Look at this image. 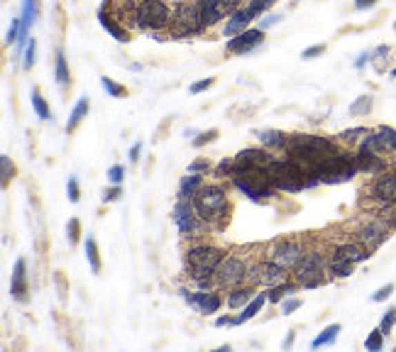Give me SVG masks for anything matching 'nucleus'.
<instances>
[{
	"label": "nucleus",
	"mask_w": 396,
	"mask_h": 352,
	"mask_svg": "<svg viewBox=\"0 0 396 352\" xmlns=\"http://www.w3.org/2000/svg\"><path fill=\"white\" fill-rule=\"evenodd\" d=\"M193 206L201 220L215 230H223L225 223L230 220V201L223 184H204L193 196Z\"/></svg>",
	"instance_id": "1"
},
{
	"label": "nucleus",
	"mask_w": 396,
	"mask_h": 352,
	"mask_svg": "<svg viewBox=\"0 0 396 352\" xmlns=\"http://www.w3.org/2000/svg\"><path fill=\"white\" fill-rule=\"evenodd\" d=\"M264 171H267L269 182H272V186L277 191L299 193L306 188V174L308 171L296 159H291V157H286V159H272L264 166Z\"/></svg>",
	"instance_id": "2"
},
{
	"label": "nucleus",
	"mask_w": 396,
	"mask_h": 352,
	"mask_svg": "<svg viewBox=\"0 0 396 352\" xmlns=\"http://www.w3.org/2000/svg\"><path fill=\"white\" fill-rule=\"evenodd\" d=\"M225 252L220 247L213 245H196L191 250H186L184 255V267H186V274L196 282V279L204 277H215V269L223 262Z\"/></svg>",
	"instance_id": "3"
},
{
	"label": "nucleus",
	"mask_w": 396,
	"mask_h": 352,
	"mask_svg": "<svg viewBox=\"0 0 396 352\" xmlns=\"http://www.w3.org/2000/svg\"><path fill=\"white\" fill-rule=\"evenodd\" d=\"M328 257L318 250H310L301 257V262L291 269V277L301 289H316L328 282Z\"/></svg>",
	"instance_id": "4"
},
{
	"label": "nucleus",
	"mask_w": 396,
	"mask_h": 352,
	"mask_svg": "<svg viewBox=\"0 0 396 352\" xmlns=\"http://www.w3.org/2000/svg\"><path fill=\"white\" fill-rule=\"evenodd\" d=\"M204 20H201V10H198L196 0H179L174 6V20H172V37L184 39L198 35L204 30Z\"/></svg>",
	"instance_id": "5"
},
{
	"label": "nucleus",
	"mask_w": 396,
	"mask_h": 352,
	"mask_svg": "<svg viewBox=\"0 0 396 352\" xmlns=\"http://www.w3.org/2000/svg\"><path fill=\"white\" fill-rule=\"evenodd\" d=\"M137 17L142 30H152L159 32L164 27H172L174 8H169L164 0H142L137 6Z\"/></svg>",
	"instance_id": "6"
},
{
	"label": "nucleus",
	"mask_w": 396,
	"mask_h": 352,
	"mask_svg": "<svg viewBox=\"0 0 396 352\" xmlns=\"http://www.w3.org/2000/svg\"><path fill=\"white\" fill-rule=\"evenodd\" d=\"M174 223H177L179 233L184 237H201L206 233V228H210L208 223L201 220V215L196 213V206L188 198H177L174 206Z\"/></svg>",
	"instance_id": "7"
},
{
	"label": "nucleus",
	"mask_w": 396,
	"mask_h": 352,
	"mask_svg": "<svg viewBox=\"0 0 396 352\" xmlns=\"http://www.w3.org/2000/svg\"><path fill=\"white\" fill-rule=\"evenodd\" d=\"M289 269H284L281 264H277L274 260H262V262H255L250 264V272H247V284L250 286H277L281 282H289Z\"/></svg>",
	"instance_id": "8"
},
{
	"label": "nucleus",
	"mask_w": 396,
	"mask_h": 352,
	"mask_svg": "<svg viewBox=\"0 0 396 352\" xmlns=\"http://www.w3.org/2000/svg\"><path fill=\"white\" fill-rule=\"evenodd\" d=\"M247 272H250V264H247L242 257L235 255H225L223 262L215 269V282L218 289H235L247 284Z\"/></svg>",
	"instance_id": "9"
},
{
	"label": "nucleus",
	"mask_w": 396,
	"mask_h": 352,
	"mask_svg": "<svg viewBox=\"0 0 396 352\" xmlns=\"http://www.w3.org/2000/svg\"><path fill=\"white\" fill-rule=\"evenodd\" d=\"M304 255H306V247H304V242H299V240H279L269 247V260H274L277 264L289 269V272L299 264Z\"/></svg>",
	"instance_id": "10"
},
{
	"label": "nucleus",
	"mask_w": 396,
	"mask_h": 352,
	"mask_svg": "<svg viewBox=\"0 0 396 352\" xmlns=\"http://www.w3.org/2000/svg\"><path fill=\"white\" fill-rule=\"evenodd\" d=\"M181 296L186 299L188 306H193L198 313H204V315L218 313V309L223 306L220 293H215V291H201V289H198V291L193 293V291H186V289H181Z\"/></svg>",
	"instance_id": "11"
},
{
	"label": "nucleus",
	"mask_w": 396,
	"mask_h": 352,
	"mask_svg": "<svg viewBox=\"0 0 396 352\" xmlns=\"http://www.w3.org/2000/svg\"><path fill=\"white\" fill-rule=\"evenodd\" d=\"M386 235H389V228H386L384 220H370V223H364L362 228H357L355 240L362 242V245L372 252L386 240Z\"/></svg>",
	"instance_id": "12"
},
{
	"label": "nucleus",
	"mask_w": 396,
	"mask_h": 352,
	"mask_svg": "<svg viewBox=\"0 0 396 352\" xmlns=\"http://www.w3.org/2000/svg\"><path fill=\"white\" fill-rule=\"evenodd\" d=\"M272 159L274 155L267 147H247L235 155V169H264Z\"/></svg>",
	"instance_id": "13"
},
{
	"label": "nucleus",
	"mask_w": 396,
	"mask_h": 352,
	"mask_svg": "<svg viewBox=\"0 0 396 352\" xmlns=\"http://www.w3.org/2000/svg\"><path fill=\"white\" fill-rule=\"evenodd\" d=\"M262 42H264V30H262V27H259V30H245V32L230 37V42H228V52L247 54V52H252V49H257Z\"/></svg>",
	"instance_id": "14"
},
{
	"label": "nucleus",
	"mask_w": 396,
	"mask_h": 352,
	"mask_svg": "<svg viewBox=\"0 0 396 352\" xmlns=\"http://www.w3.org/2000/svg\"><path fill=\"white\" fill-rule=\"evenodd\" d=\"M372 196L384 206H396V174H379L372 182Z\"/></svg>",
	"instance_id": "15"
},
{
	"label": "nucleus",
	"mask_w": 396,
	"mask_h": 352,
	"mask_svg": "<svg viewBox=\"0 0 396 352\" xmlns=\"http://www.w3.org/2000/svg\"><path fill=\"white\" fill-rule=\"evenodd\" d=\"M198 10H201V20H204L206 27L218 25L220 20L228 17V12H232L230 8L225 6L223 0H196Z\"/></svg>",
	"instance_id": "16"
},
{
	"label": "nucleus",
	"mask_w": 396,
	"mask_h": 352,
	"mask_svg": "<svg viewBox=\"0 0 396 352\" xmlns=\"http://www.w3.org/2000/svg\"><path fill=\"white\" fill-rule=\"evenodd\" d=\"M10 293H12V299H15L17 304H25L27 293H30V286H27V262L22 260V257L15 262V269H12Z\"/></svg>",
	"instance_id": "17"
},
{
	"label": "nucleus",
	"mask_w": 396,
	"mask_h": 352,
	"mask_svg": "<svg viewBox=\"0 0 396 352\" xmlns=\"http://www.w3.org/2000/svg\"><path fill=\"white\" fill-rule=\"evenodd\" d=\"M255 20L252 17V12L247 10V8H237V10L230 12V17H228V22H225V37H235V35L245 32V30H250V22Z\"/></svg>",
	"instance_id": "18"
},
{
	"label": "nucleus",
	"mask_w": 396,
	"mask_h": 352,
	"mask_svg": "<svg viewBox=\"0 0 396 352\" xmlns=\"http://www.w3.org/2000/svg\"><path fill=\"white\" fill-rule=\"evenodd\" d=\"M355 159H357V169L364 171V174H382V171H384V159H382V155H377V152H372V150L359 147Z\"/></svg>",
	"instance_id": "19"
},
{
	"label": "nucleus",
	"mask_w": 396,
	"mask_h": 352,
	"mask_svg": "<svg viewBox=\"0 0 396 352\" xmlns=\"http://www.w3.org/2000/svg\"><path fill=\"white\" fill-rule=\"evenodd\" d=\"M333 257H343V260H348V262H364L367 257H370V250L362 245V242H343V245H337L335 250H333Z\"/></svg>",
	"instance_id": "20"
},
{
	"label": "nucleus",
	"mask_w": 396,
	"mask_h": 352,
	"mask_svg": "<svg viewBox=\"0 0 396 352\" xmlns=\"http://www.w3.org/2000/svg\"><path fill=\"white\" fill-rule=\"evenodd\" d=\"M252 299H255V286L242 284V286L228 289V299H225V304H228V309L237 311V309H245Z\"/></svg>",
	"instance_id": "21"
},
{
	"label": "nucleus",
	"mask_w": 396,
	"mask_h": 352,
	"mask_svg": "<svg viewBox=\"0 0 396 352\" xmlns=\"http://www.w3.org/2000/svg\"><path fill=\"white\" fill-rule=\"evenodd\" d=\"M255 137L262 142V147L267 150H284L286 142H289V135L281 133V130H255Z\"/></svg>",
	"instance_id": "22"
},
{
	"label": "nucleus",
	"mask_w": 396,
	"mask_h": 352,
	"mask_svg": "<svg viewBox=\"0 0 396 352\" xmlns=\"http://www.w3.org/2000/svg\"><path fill=\"white\" fill-rule=\"evenodd\" d=\"M98 20H101V25L106 27L108 32H110L112 37L118 39V42H123V44H125V42H130V30H128V27H125V25H120V22L115 20V17H110V15H108L106 10H101V12H98Z\"/></svg>",
	"instance_id": "23"
},
{
	"label": "nucleus",
	"mask_w": 396,
	"mask_h": 352,
	"mask_svg": "<svg viewBox=\"0 0 396 352\" xmlns=\"http://www.w3.org/2000/svg\"><path fill=\"white\" fill-rule=\"evenodd\" d=\"M201 186H204V174H193V171H188V174L181 179V184H179L177 198H188V201H193V196H196Z\"/></svg>",
	"instance_id": "24"
},
{
	"label": "nucleus",
	"mask_w": 396,
	"mask_h": 352,
	"mask_svg": "<svg viewBox=\"0 0 396 352\" xmlns=\"http://www.w3.org/2000/svg\"><path fill=\"white\" fill-rule=\"evenodd\" d=\"M34 17H37V0H25L22 3V32H20V39H17V49L25 47V39L27 37V30H30V25L34 22Z\"/></svg>",
	"instance_id": "25"
},
{
	"label": "nucleus",
	"mask_w": 396,
	"mask_h": 352,
	"mask_svg": "<svg viewBox=\"0 0 396 352\" xmlns=\"http://www.w3.org/2000/svg\"><path fill=\"white\" fill-rule=\"evenodd\" d=\"M299 289L301 286L296 282H281V284H277V286H269L267 289V301L269 304H281V301L289 299L291 293H296Z\"/></svg>",
	"instance_id": "26"
},
{
	"label": "nucleus",
	"mask_w": 396,
	"mask_h": 352,
	"mask_svg": "<svg viewBox=\"0 0 396 352\" xmlns=\"http://www.w3.org/2000/svg\"><path fill=\"white\" fill-rule=\"evenodd\" d=\"M355 272V262H348L343 257H328V274L337 279H348Z\"/></svg>",
	"instance_id": "27"
},
{
	"label": "nucleus",
	"mask_w": 396,
	"mask_h": 352,
	"mask_svg": "<svg viewBox=\"0 0 396 352\" xmlns=\"http://www.w3.org/2000/svg\"><path fill=\"white\" fill-rule=\"evenodd\" d=\"M54 79H57V84L61 86V88H66V86L71 84V74H69V64H66V57L64 52H57V61H54Z\"/></svg>",
	"instance_id": "28"
},
{
	"label": "nucleus",
	"mask_w": 396,
	"mask_h": 352,
	"mask_svg": "<svg viewBox=\"0 0 396 352\" xmlns=\"http://www.w3.org/2000/svg\"><path fill=\"white\" fill-rule=\"evenodd\" d=\"M264 301H267V293H255V299L250 301V304L242 309V313L237 315V323H247V320H252L255 315L262 311V306H264Z\"/></svg>",
	"instance_id": "29"
},
{
	"label": "nucleus",
	"mask_w": 396,
	"mask_h": 352,
	"mask_svg": "<svg viewBox=\"0 0 396 352\" xmlns=\"http://www.w3.org/2000/svg\"><path fill=\"white\" fill-rule=\"evenodd\" d=\"M86 115H88V98H81V101L74 106V110H71L69 123H66V133H69V135L74 133V130L83 123V117H86Z\"/></svg>",
	"instance_id": "30"
},
{
	"label": "nucleus",
	"mask_w": 396,
	"mask_h": 352,
	"mask_svg": "<svg viewBox=\"0 0 396 352\" xmlns=\"http://www.w3.org/2000/svg\"><path fill=\"white\" fill-rule=\"evenodd\" d=\"M83 250H86V257H88V262H91V269L98 274L103 269L101 252H98V242L93 240V237H86V242H83Z\"/></svg>",
	"instance_id": "31"
},
{
	"label": "nucleus",
	"mask_w": 396,
	"mask_h": 352,
	"mask_svg": "<svg viewBox=\"0 0 396 352\" xmlns=\"http://www.w3.org/2000/svg\"><path fill=\"white\" fill-rule=\"evenodd\" d=\"M337 333H340V326H337V323H333V326H328L326 331H321V335L310 342V347H313V350H318V347L333 345V342L337 340Z\"/></svg>",
	"instance_id": "32"
},
{
	"label": "nucleus",
	"mask_w": 396,
	"mask_h": 352,
	"mask_svg": "<svg viewBox=\"0 0 396 352\" xmlns=\"http://www.w3.org/2000/svg\"><path fill=\"white\" fill-rule=\"evenodd\" d=\"M15 174H17L15 162H12L8 155H0V176H3V188L10 186V182L15 179Z\"/></svg>",
	"instance_id": "33"
},
{
	"label": "nucleus",
	"mask_w": 396,
	"mask_h": 352,
	"mask_svg": "<svg viewBox=\"0 0 396 352\" xmlns=\"http://www.w3.org/2000/svg\"><path fill=\"white\" fill-rule=\"evenodd\" d=\"M372 110V96H359L357 101L350 106V115L359 117V115H367Z\"/></svg>",
	"instance_id": "34"
},
{
	"label": "nucleus",
	"mask_w": 396,
	"mask_h": 352,
	"mask_svg": "<svg viewBox=\"0 0 396 352\" xmlns=\"http://www.w3.org/2000/svg\"><path fill=\"white\" fill-rule=\"evenodd\" d=\"M32 108H34V113L39 115V120H49V117H52L47 101H44L42 93H39V91H32Z\"/></svg>",
	"instance_id": "35"
},
{
	"label": "nucleus",
	"mask_w": 396,
	"mask_h": 352,
	"mask_svg": "<svg viewBox=\"0 0 396 352\" xmlns=\"http://www.w3.org/2000/svg\"><path fill=\"white\" fill-rule=\"evenodd\" d=\"M364 347L370 352H379L382 347H384V333H382V328H377V331L370 333V338L364 340Z\"/></svg>",
	"instance_id": "36"
},
{
	"label": "nucleus",
	"mask_w": 396,
	"mask_h": 352,
	"mask_svg": "<svg viewBox=\"0 0 396 352\" xmlns=\"http://www.w3.org/2000/svg\"><path fill=\"white\" fill-rule=\"evenodd\" d=\"M370 133L367 128H353V130H345V133L337 135V142H345V144H353L357 142L359 137H364V135Z\"/></svg>",
	"instance_id": "37"
},
{
	"label": "nucleus",
	"mask_w": 396,
	"mask_h": 352,
	"mask_svg": "<svg viewBox=\"0 0 396 352\" xmlns=\"http://www.w3.org/2000/svg\"><path fill=\"white\" fill-rule=\"evenodd\" d=\"M34 57H37V42H34V39H30V42H27V49H25V59H22V69H25V71L32 69Z\"/></svg>",
	"instance_id": "38"
},
{
	"label": "nucleus",
	"mask_w": 396,
	"mask_h": 352,
	"mask_svg": "<svg viewBox=\"0 0 396 352\" xmlns=\"http://www.w3.org/2000/svg\"><path fill=\"white\" fill-rule=\"evenodd\" d=\"M232 171H235V157H232V159H228V157H225V159H220L218 166H215V176H218V179L232 176Z\"/></svg>",
	"instance_id": "39"
},
{
	"label": "nucleus",
	"mask_w": 396,
	"mask_h": 352,
	"mask_svg": "<svg viewBox=\"0 0 396 352\" xmlns=\"http://www.w3.org/2000/svg\"><path fill=\"white\" fill-rule=\"evenodd\" d=\"M101 84H103V88L110 93V96H115V98H125V96H128V88H125V86H120V84H115V81L101 79Z\"/></svg>",
	"instance_id": "40"
},
{
	"label": "nucleus",
	"mask_w": 396,
	"mask_h": 352,
	"mask_svg": "<svg viewBox=\"0 0 396 352\" xmlns=\"http://www.w3.org/2000/svg\"><path fill=\"white\" fill-rule=\"evenodd\" d=\"M272 6H274V0H250V6H247V10L252 12V17H259V15H262V12H267Z\"/></svg>",
	"instance_id": "41"
},
{
	"label": "nucleus",
	"mask_w": 396,
	"mask_h": 352,
	"mask_svg": "<svg viewBox=\"0 0 396 352\" xmlns=\"http://www.w3.org/2000/svg\"><path fill=\"white\" fill-rule=\"evenodd\" d=\"M379 135H382V139H384L386 150H389V152H396V130H394V128H386V125H382V128H379Z\"/></svg>",
	"instance_id": "42"
},
{
	"label": "nucleus",
	"mask_w": 396,
	"mask_h": 352,
	"mask_svg": "<svg viewBox=\"0 0 396 352\" xmlns=\"http://www.w3.org/2000/svg\"><path fill=\"white\" fill-rule=\"evenodd\" d=\"M66 233H69V242H71V245H79V242H81V220L79 218H71L69 225H66Z\"/></svg>",
	"instance_id": "43"
},
{
	"label": "nucleus",
	"mask_w": 396,
	"mask_h": 352,
	"mask_svg": "<svg viewBox=\"0 0 396 352\" xmlns=\"http://www.w3.org/2000/svg\"><path fill=\"white\" fill-rule=\"evenodd\" d=\"M218 130H206V133H201V135H196L193 137V147H206L208 142H213V139H218Z\"/></svg>",
	"instance_id": "44"
},
{
	"label": "nucleus",
	"mask_w": 396,
	"mask_h": 352,
	"mask_svg": "<svg viewBox=\"0 0 396 352\" xmlns=\"http://www.w3.org/2000/svg\"><path fill=\"white\" fill-rule=\"evenodd\" d=\"M120 196H123V188H120V184H112V188H106L101 196L103 203H112V201H120Z\"/></svg>",
	"instance_id": "45"
},
{
	"label": "nucleus",
	"mask_w": 396,
	"mask_h": 352,
	"mask_svg": "<svg viewBox=\"0 0 396 352\" xmlns=\"http://www.w3.org/2000/svg\"><path fill=\"white\" fill-rule=\"evenodd\" d=\"M394 323H396V309H389L384 313V318H382V323H379V328H382V333H391V328H394Z\"/></svg>",
	"instance_id": "46"
},
{
	"label": "nucleus",
	"mask_w": 396,
	"mask_h": 352,
	"mask_svg": "<svg viewBox=\"0 0 396 352\" xmlns=\"http://www.w3.org/2000/svg\"><path fill=\"white\" fill-rule=\"evenodd\" d=\"M210 169H213V164L208 159H196L188 164V171H193V174H208Z\"/></svg>",
	"instance_id": "47"
},
{
	"label": "nucleus",
	"mask_w": 396,
	"mask_h": 352,
	"mask_svg": "<svg viewBox=\"0 0 396 352\" xmlns=\"http://www.w3.org/2000/svg\"><path fill=\"white\" fill-rule=\"evenodd\" d=\"M66 193H69V201L71 203H79L81 201V186H79V182H76L74 176H71L69 184H66Z\"/></svg>",
	"instance_id": "48"
},
{
	"label": "nucleus",
	"mask_w": 396,
	"mask_h": 352,
	"mask_svg": "<svg viewBox=\"0 0 396 352\" xmlns=\"http://www.w3.org/2000/svg\"><path fill=\"white\" fill-rule=\"evenodd\" d=\"M299 309H301V299H291V296H289V299L281 301V313L289 315V313H294V311H299Z\"/></svg>",
	"instance_id": "49"
},
{
	"label": "nucleus",
	"mask_w": 396,
	"mask_h": 352,
	"mask_svg": "<svg viewBox=\"0 0 396 352\" xmlns=\"http://www.w3.org/2000/svg\"><path fill=\"white\" fill-rule=\"evenodd\" d=\"M108 179H110L112 184H120L125 179V166L123 164H115L110 171H108Z\"/></svg>",
	"instance_id": "50"
},
{
	"label": "nucleus",
	"mask_w": 396,
	"mask_h": 352,
	"mask_svg": "<svg viewBox=\"0 0 396 352\" xmlns=\"http://www.w3.org/2000/svg\"><path fill=\"white\" fill-rule=\"evenodd\" d=\"M54 282H57V289H59V296H61V299H66V293H69V286H66L64 272H57V274H54Z\"/></svg>",
	"instance_id": "51"
},
{
	"label": "nucleus",
	"mask_w": 396,
	"mask_h": 352,
	"mask_svg": "<svg viewBox=\"0 0 396 352\" xmlns=\"http://www.w3.org/2000/svg\"><path fill=\"white\" fill-rule=\"evenodd\" d=\"M215 84V79H204V81H196V84H191V93H204L208 91L210 86Z\"/></svg>",
	"instance_id": "52"
},
{
	"label": "nucleus",
	"mask_w": 396,
	"mask_h": 352,
	"mask_svg": "<svg viewBox=\"0 0 396 352\" xmlns=\"http://www.w3.org/2000/svg\"><path fill=\"white\" fill-rule=\"evenodd\" d=\"M230 326H237L235 315H220V318H215V328H230Z\"/></svg>",
	"instance_id": "53"
},
{
	"label": "nucleus",
	"mask_w": 396,
	"mask_h": 352,
	"mask_svg": "<svg viewBox=\"0 0 396 352\" xmlns=\"http://www.w3.org/2000/svg\"><path fill=\"white\" fill-rule=\"evenodd\" d=\"M323 52H326V47H323V44H316V47L304 49V54H301V57H304V59H316V57H321Z\"/></svg>",
	"instance_id": "54"
},
{
	"label": "nucleus",
	"mask_w": 396,
	"mask_h": 352,
	"mask_svg": "<svg viewBox=\"0 0 396 352\" xmlns=\"http://www.w3.org/2000/svg\"><path fill=\"white\" fill-rule=\"evenodd\" d=\"M391 291H394V284H386V286H382L379 291H377L375 296H372V301H384V299H389Z\"/></svg>",
	"instance_id": "55"
},
{
	"label": "nucleus",
	"mask_w": 396,
	"mask_h": 352,
	"mask_svg": "<svg viewBox=\"0 0 396 352\" xmlns=\"http://www.w3.org/2000/svg\"><path fill=\"white\" fill-rule=\"evenodd\" d=\"M386 54H389V47H379L375 54H372V57H375V59H384ZM377 71H384V66H382L379 61H377Z\"/></svg>",
	"instance_id": "56"
},
{
	"label": "nucleus",
	"mask_w": 396,
	"mask_h": 352,
	"mask_svg": "<svg viewBox=\"0 0 396 352\" xmlns=\"http://www.w3.org/2000/svg\"><path fill=\"white\" fill-rule=\"evenodd\" d=\"M139 152H142V144L135 142L132 150H130V162H132V164H137V162H139Z\"/></svg>",
	"instance_id": "57"
},
{
	"label": "nucleus",
	"mask_w": 396,
	"mask_h": 352,
	"mask_svg": "<svg viewBox=\"0 0 396 352\" xmlns=\"http://www.w3.org/2000/svg\"><path fill=\"white\" fill-rule=\"evenodd\" d=\"M375 3L377 0H355V8H357V10H367V8H372Z\"/></svg>",
	"instance_id": "58"
},
{
	"label": "nucleus",
	"mask_w": 396,
	"mask_h": 352,
	"mask_svg": "<svg viewBox=\"0 0 396 352\" xmlns=\"http://www.w3.org/2000/svg\"><path fill=\"white\" fill-rule=\"evenodd\" d=\"M279 20H281V17H279V15H269L267 20H262V30H264V27H272L274 22H279Z\"/></svg>",
	"instance_id": "59"
},
{
	"label": "nucleus",
	"mask_w": 396,
	"mask_h": 352,
	"mask_svg": "<svg viewBox=\"0 0 396 352\" xmlns=\"http://www.w3.org/2000/svg\"><path fill=\"white\" fill-rule=\"evenodd\" d=\"M223 3H225V6H228V8H230V10H237L242 0H223Z\"/></svg>",
	"instance_id": "60"
},
{
	"label": "nucleus",
	"mask_w": 396,
	"mask_h": 352,
	"mask_svg": "<svg viewBox=\"0 0 396 352\" xmlns=\"http://www.w3.org/2000/svg\"><path fill=\"white\" fill-rule=\"evenodd\" d=\"M294 338H296L294 333H291V335L286 338V340H284V350H286V347H291V345H294Z\"/></svg>",
	"instance_id": "61"
},
{
	"label": "nucleus",
	"mask_w": 396,
	"mask_h": 352,
	"mask_svg": "<svg viewBox=\"0 0 396 352\" xmlns=\"http://www.w3.org/2000/svg\"><path fill=\"white\" fill-rule=\"evenodd\" d=\"M394 76H396V69H394Z\"/></svg>",
	"instance_id": "62"
}]
</instances>
